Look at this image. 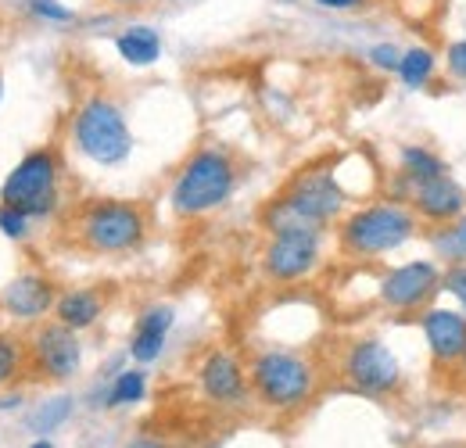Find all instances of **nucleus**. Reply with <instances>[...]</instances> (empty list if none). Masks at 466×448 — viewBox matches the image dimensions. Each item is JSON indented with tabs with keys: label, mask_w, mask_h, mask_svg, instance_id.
Returning a JSON list of instances; mask_svg holds the SVG:
<instances>
[{
	"label": "nucleus",
	"mask_w": 466,
	"mask_h": 448,
	"mask_svg": "<svg viewBox=\"0 0 466 448\" xmlns=\"http://www.w3.org/2000/svg\"><path fill=\"white\" fill-rule=\"evenodd\" d=\"M420 233V219L406 201H373L349 212L338 226V248L349 259H380Z\"/></svg>",
	"instance_id": "obj_1"
},
{
	"label": "nucleus",
	"mask_w": 466,
	"mask_h": 448,
	"mask_svg": "<svg viewBox=\"0 0 466 448\" xmlns=\"http://www.w3.org/2000/svg\"><path fill=\"white\" fill-rule=\"evenodd\" d=\"M237 162H233L230 151L223 148H198L183 168L176 172L173 190H169V201H173V212L183 219H198V216H208L216 209H223L237 190Z\"/></svg>",
	"instance_id": "obj_2"
},
{
	"label": "nucleus",
	"mask_w": 466,
	"mask_h": 448,
	"mask_svg": "<svg viewBox=\"0 0 466 448\" xmlns=\"http://www.w3.org/2000/svg\"><path fill=\"white\" fill-rule=\"evenodd\" d=\"M345 190L338 183V176L330 168H305L301 176H294L291 187L269 201V209L262 212L266 229H280V226H327L341 219L345 212Z\"/></svg>",
	"instance_id": "obj_3"
},
{
	"label": "nucleus",
	"mask_w": 466,
	"mask_h": 448,
	"mask_svg": "<svg viewBox=\"0 0 466 448\" xmlns=\"http://www.w3.org/2000/svg\"><path fill=\"white\" fill-rule=\"evenodd\" d=\"M144 237H147V216L137 201L97 198V201H86L76 216V240L94 255L137 251Z\"/></svg>",
	"instance_id": "obj_4"
},
{
	"label": "nucleus",
	"mask_w": 466,
	"mask_h": 448,
	"mask_svg": "<svg viewBox=\"0 0 466 448\" xmlns=\"http://www.w3.org/2000/svg\"><path fill=\"white\" fill-rule=\"evenodd\" d=\"M251 394L277 412H288L305 405L316 394V366L288 348H266L248 366Z\"/></svg>",
	"instance_id": "obj_5"
},
{
	"label": "nucleus",
	"mask_w": 466,
	"mask_h": 448,
	"mask_svg": "<svg viewBox=\"0 0 466 448\" xmlns=\"http://www.w3.org/2000/svg\"><path fill=\"white\" fill-rule=\"evenodd\" d=\"M72 144L94 166H122L133 151V133L116 101L94 94L72 115Z\"/></svg>",
	"instance_id": "obj_6"
},
{
	"label": "nucleus",
	"mask_w": 466,
	"mask_h": 448,
	"mask_svg": "<svg viewBox=\"0 0 466 448\" xmlns=\"http://www.w3.org/2000/svg\"><path fill=\"white\" fill-rule=\"evenodd\" d=\"M0 201L22 209L33 219H47L58 212V155L51 148L29 151L7 172L0 187Z\"/></svg>",
	"instance_id": "obj_7"
},
{
	"label": "nucleus",
	"mask_w": 466,
	"mask_h": 448,
	"mask_svg": "<svg viewBox=\"0 0 466 448\" xmlns=\"http://www.w3.org/2000/svg\"><path fill=\"white\" fill-rule=\"evenodd\" d=\"M319 259H323L319 226H280L269 229V244L262 251V273L273 283H301L319 270Z\"/></svg>",
	"instance_id": "obj_8"
},
{
	"label": "nucleus",
	"mask_w": 466,
	"mask_h": 448,
	"mask_svg": "<svg viewBox=\"0 0 466 448\" xmlns=\"http://www.w3.org/2000/svg\"><path fill=\"white\" fill-rule=\"evenodd\" d=\"M341 377L359 394H370V398H391L402 388V366L380 337L351 341L345 348V359H341Z\"/></svg>",
	"instance_id": "obj_9"
},
{
	"label": "nucleus",
	"mask_w": 466,
	"mask_h": 448,
	"mask_svg": "<svg viewBox=\"0 0 466 448\" xmlns=\"http://www.w3.org/2000/svg\"><path fill=\"white\" fill-rule=\"evenodd\" d=\"M380 305L391 312H423L441 294V266L434 259H412L380 277Z\"/></svg>",
	"instance_id": "obj_10"
},
{
	"label": "nucleus",
	"mask_w": 466,
	"mask_h": 448,
	"mask_svg": "<svg viewBox=\"0 0 466 448\" xmlns=\"http://www.w3.org/2000/svg\"><path fill=\"white\" fill-rule=\"evenodd\" d=\"M29 355L33 366L51 377V381H72L83 366V344H79V331L65 327V323H44L33 341H29Z\"/></svg>",
	"instance_id": "obj_11"
},
{
	"label": "nucleus",
	"mask_w": 466,
	"mask_h": 448,
	"mask_svg": "<svg viewBox=\"0 0 466 448\" xmlns=\"http://www.w3.org/2000/svg\"><path fill=\"white\" fill-rule=\"evenodd\" d=\"M420 331L427 341L434 370H460L466 355V312L431 305L420 312Z\"/></svg>",
	"instance_id": "obj_12"
},
{
	"label": "nucleus",
	"mask_w": 466,
	"mask_h": 448,
	"mask_svg": "<svg viewBox=\"0 0 466 448\" xmlns=\"http://www.w3.org/2000/svg\"><path fill=\"white\" fill-rule=\"evenodd\" d=\"M406 205L416 212V219L423 226H449L466 212V190L445 172V176H434L427 183L409 187Z\"/></svg>",
	"instance_id": "obj_13"
},
{
	"label": "nucleus",
	"mask_w": 466,
	"mask_h": 448,
	"mask_svg": "<svg viewBox=\"0 0 466 448\" xmlns=\"http://www.w3.org/2000/svg\"><path fill=\"white\" fill-rule=\"evenodd\" d=\"M198 384H201V394L216 405H240L248 392H251V381L240 366V359L230 355V351H208L198 366Z\"/></svg>",
	"instance_id": "obj_14"
},
{
	"label": "nucleus",
	"mask_w": 466,
	"mask_h": 448,
	"mask_svg": "<svg viewBox=\"0 0 466 448\" xmlns=\"http://www.w3.org/2000/svg\"><path fill=\"white\" fill-rule=\"evenodd\" d=\"M55 305H58V287L40 273L15 277L0 294V309L18 323H36L47 312H55Z\"/></svg>",
	"instance_id": "obj_15"
},
{
	"label": "nucleus",
	"mask_w": 466,
	"mask_h": 448,
	"mask_svg": "<svg viewBox=\"0 0 466 448\" xmlns=\"http://www.w3.org/2000/svg\"><path fill=\"white\" fill-rule=\"evenodd\" d=\"M173 323H176V312L169 305H151V309H144V316L137 320L133 337H129V359L140 362V366L155 362V359L166 351V337L173 331Z\"/></svg>",
	"instance_id": "obj_16"
},
{
	"label": "nucleus",
	"mask_w": 466,
	"mask_h": 448,
	"mask_svg": "<svg viewBox=\"0 0 466 448\" xmlns=\"http://www.w3.org/2000/svg\"><path fill=\"white\" fill-rule=\"evenodd\" d=\"M105 316V294L97 287H72L58 294V305H55V320L72 327V331H90L97 320Z\"/></svg>",
	"instance_id": "obj_17"
},
{
	"label": "nucleus",
	"mask_w": 466,
	"mask_h": 448,
	"mask_svg": "<svg viewBox=\"0 0 466 448\" xmlns=\"http://www.w3.org/2000/svg\"><path fill=\"white\" fill-rule=\"evenodd\" d=\"M116 51L126 65L133 68H147L162 57V36L155 25H129L116 36Z\"/></svg>",
	"instance_id": "obj_18"
},
{
	"label": "nucleus",
	"mask_w": 466,
	"mask_h": 448,
	"mask_svg": "<svg viewBox=\"0 0 466 448\" xmlns=\"http://www.w3.org/2000/svg\"><path fill=\"white\" fill-rule=\"evenodd\" d=\"M445 172H449L445 162H441L431 148H423V144H406V148L399 151V179L406 183V194H409V187L427 183V179L445 176Z\"/></svg>",
	"instance_id": "obj_19"
},
{
	"label": "nucleus",
	"mask_w": 466,
	"mask_h": 448,
	"mask_svg": "<svg viewBox=\"0 0 466 448\" xmlns=\"http://www.w3.org/2000/svg\"><path fill=\"white\" fill-rule=\"evenodd\" d=\"M395 76L402 79L406 90H423V87H431V79L438 76V55H434V47H427V44L406 47V51H402V65H399Z\"/></svg>",
	"instance_id": "obj_20"
},
{
	"label": "nucleus",
	"mask_w": 466,
	"mask_h": 448,
	"mask_svg": "<svg viewBox=\"0 0 466 448\" xmlns=\"http://www.w3.org/2000/svg\"><path fill=\"white\" fill-rule=\"evenodd\" d=\"M431 244L438 259L445 262H466V212L449 226H431Z\"/></svg>",
	"instance_id": "obj_21"
},
{
	"label": "nucleus",
	"mask_w": 466,
	"mask_h": 448,
	"mask_svg": "<svg viewBox=\"0 0 466 448\" xmlns=\"http://www.w3.org/2000/svg\"><path fill=\"white\" fill-rule=\"evenodd\" d=\"M144 394H147L144 370H122V373H116V381L108 388V402L105 405H137V402H144Z\"/></svg>",
	"instance_id": "obj_22"
},
{
	"label": "nucleus",
	"mask_w": 466,
	"mask_h": 448,
	"mask_svg": "<svg viewBox=\"0 0 466 448\" xmlns=\"http://www.w3.org/2000/svg\"><path fill=\"white\" fill-rule=\"evenodd\" d=\"M22 373V344L11 334H0V388Z\"/></svg>",
	"instance_id": "obj_23"
},
{
	"label": "nucleus",
	"mask_w": 466,
	"mask_h": 448,
	"mask_svg": "<svg viewBox=\"0 0 466 448\" xmlns=\"http://www.w3.org/2000/svg\"><path fill=\"white\" fill-rule=\"evenodd\" d=\"M29 223H33V216H25L22 209L0 201V233L7 240H25L29 237Z\"/></svg>",
	"instance_id": "obj_24"
},
{
	"label": "nucleus",
	"mask_w": 466,
	"mask_h": 448,
	"mask_svg": "<svg viewBox=\"0 0 466 448\" xmlns=\"http://www.w3.org/2000/svg\"><path fill=\"white\" fill-rule=\"evenodd\" d=\"M29 11H33V18L51 22V25H72L76 22V11L58 4V0H29Z\"/></svg>",
	"instance_id": "obj_25"
},
{
	"label": "nucleus",
	"mask_w": 466,
	"mask_h": 448,
	"mask_svg": "<svg viewBox=\"0 0 466 448\" xmlns=\"http://www.w3.org/2000/svg\"><path fill=\"white\" fill-rule=\"evenodd\" d=\"M441 290L452 294L460 301V309L466 312V262H449L441 270Z\"/></svg>",
	"instance_id": "obj_26"
},
{
	"label": "nucleus",
	"mask_w": 466,
	"mask_h": 448,
	"mask_svg": "<svg viewBox=\"0 0 466 448\" xmlns=\"http://www.w3.org/2000/svg\"><path fill=\"white\" fill-rule=\"evenodd\" d=\"M366 61H370L377 72H399V65H402V47H395V44H373V47L366 51Z\"/></svg>",
	"instance_id": "obj_27"
},
{
	"label": "nucleus",
	"mask_w": 466,
	"mask_h": 448,
	"mask_svg": "<svg viewBox=\"0 0 466 448\" xmlns=\"http://www.w3.org/2000/svg\"><path fill=\"white\" fill-rule=\"evenodd\" d=\"M445 72L452 76V79H460V83H466V36H460V40H452L449 47H445Z\"/></svg>",
	"instance_id": "obj_28"
},
{
	"label": "nucleus",
	"mask_w": 466,
	"mask_h": 448,
	"mask_svg": "<svg viewBox=\"0 0 466 448\" xmlns=\"http://www.w3.org/2000/svg\"><path fill=\"white\" fill-rule=\"evenodd\" d=\"M68 412H72V398H55V402L36 416V427H40V431H51V427H58Z\"/></svg>",
	"instance_id": "obj_29"
},
{
	"label": "nucleus",
	"mask_w": 466,
	"mask_h": 448,
	"mask_svg": "<svg viewBox=\"0 0 466 448\" xmlns=\"http://www.w3.org/2000/svg\"><path fill=\"white\" fill-rule=\"evenodd\" d=\"M312 4H319L323 11H359V7H366L370 0H312Z\"/></svg>",
	"instance_id": "obj_30"
},
{
	"label": "nucleus",
	"mask_w": 466,
	"mask_h": 448,
	"mask_svg": "<svg viewBox=\"0 0 466 448\" xmlns=\"http://www.w3.org/2000/svg\"><path fill=\"white\" fill-rule=\"evenodd\" d=\"M126 448H169L166 442H158V438H151V434H140V438H133Z\"/></svg>",
	"instance_id": "obj_31"
},
{
	"label": "nucleus",
	"mask_w": 466,
	"mask_h": 448,
	"mask_svg": "<svg viewBox=\"0 0 466 448\" xmlns=\"http://www.w3.org/2000/svg\"><path fill=\"white\" fill-rule=\"evenodd\" d=\"M105 4H112V7H144L151 0H105Z\"/></svg>",
	"instance_id": "obj_32"
},
{
	"label": "nucleus",
	"mask_w": 466,
	"mask_h": 448,
	"mask_svg": "<svg viewBox=\"0 0 466 448\" xmlns=\"http://www.w3.org/2000/svg\"><path fill=\"white\" fill-rule=\"evenodd\" d=\"M399 4H412V7H434L438 0H399Z\"/></svg>",
	"instance_id": "obj_33"
},
{
	"label": "nucleus",
	"mask_w": 466,
	"mask_h": 448,
	"mask_svg": "<svg viewBox=\"0 0 466 448\" xmlns=\"http://www.w3.org/2000/svg\"><path fill=\"white\" fill-rule=\"evenodd\" d=\"M29 448H55V445H51V442H33Z\"/></svg>",
	"instance_id": "obj_34"
},
{
	"label": "nucleus",
	"mask_w": 466,
	"mask_h": 448,
	"mask_svg": "<svg viewBox=\"0 0 466 448\" xmlns=\"http://www.w3.org/2000/svg\"><path fill=\"white\" fill-rule=\"evenodd\" d=\"M460 377L466 381V355H463V362H460Z\"/></svg>",
	"instance_id": "obj_35"
},
{
	"label": "nucleus",
	"mask_w": 466,
	"mask_h": 448,
	"mask_svg": "<svg viewBox=\"0 0 466 448\" xmlns=\"http://www.w3.org/2000/svg\"><path fill=\"white\" fill-rule=\"evenodd\" d=\"M0 97H4V79H0Z\"/></svg>",
	"instance_id": "obj_36"
}]
</instances>
